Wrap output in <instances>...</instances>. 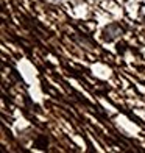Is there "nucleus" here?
I'll use <instances>...</instances> for the list:
<instances>
[{
    "instance_id": "obj_1",
    "label": "nucleus",
    "mask_w": 145,
    "mask_h": 153,
    "mask_svg": "<svg viewBox=\"0 0 145 153\" xmlns=\"http://www.w3.org/2000/svg\"><path fill=\"white\" fill-rule=\"evenodd\" d=\"M120 33H122V30L115 24H112V25H108L106 28H105V36H103V38H105V41H108V42H109V41L115 39Z\"/></svg>"
},
{
    "instance_id": "obj_3",
    "label": "nucleus",
    "mask_w": 145,
    "mask_h": 153,
    "mask_svg": "<svg viewBox=\"0 0 145 153\" xmlns=\"http://www.w3.org/2000/svg\"><path fill=\"white\" fill-rule=\"evenodd\" d=\"M123 47H125V44H117V52L123 53V52H125V48H123Z\"/></svg>"
},
{
    "instance_id": "obj_2",
    "label": "nucleus",
    "mask_w": 145,
    "mask_h": 153,
    "mask_svg": "<svg viewBox=\"0 0 145 153\" xmlns=\"http://www.w3.org/2000/svg\"><path fill=\"white\" fill-rule=\"evenodd\" d=\"M47 144H48V139L45 136H39L36 141H34V145H36L38 149H45Z\"/></svg>"
}]
</instances>
